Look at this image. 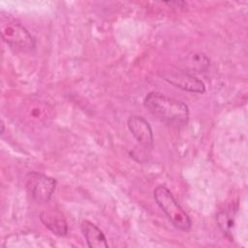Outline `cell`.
I'll use <instances>...</instances> for the list:
<instances>
[{
	"instance_id": "obj_1",
	"label": "cell",
	"mask_w": 248,
	"mask_h": 248,
	"mask_svg": "<svg viewBox=\"0 0 248 248\" xmlns=\"http://www.w3.org/2000/svg\"><path fill=\"white\" fill-rule=\"evenodd\" d=\"M143 105L156 118L168 125L182 127L188 123L189 108L180 100L160 92H150L146 95Z\"/></svg>"
},
{
	"instance_id": "obj_2",
	"label": "cell",
	"mask_w": 248,
	"mask_h": 248,
	"mask_svg": "<svg viewBox=\"0 0 248 248\" xmlns=\"http://www.w3.org/2000/svg\"><path fill=\"white\" fill-rule=\"evenodd\" d=\"M153 196L156 203L164 211L168 219L175 228L184 232L191 229V218L178 204L171 192L166 186H157L153 192Z\"/></svg>"
},
{
	"instance_id": "obj_3",
	"label": "cell",
	"mask_w": 248,
	"mask_h": 248,
	"mask_svg": "<svg viewBox=\"0 0 248 248\" xmlns=\"http://www.w3.org/2000/svg\"><path fill=\"white\" fill-rule=\"evenodd\" d=\"M1 36L9 46L22 51H31L36 46L35 39L28 30L15 20L7 19V21H2Z\"/></svg>"
},
{
	"instance_id": "obj_4",
	"label": "cell",
	"mask_w": 248,
	"mask_h": 248,
	"mask_svg": "<svg viewBox=\"0 0 248 248\" xmlns=\"http://www.w3.org/2000/svg\"><path fill=\"white\" fill-rule=\"evenodd\" d=\"M24 185L32 199L38 203L47 202L56 187V180L46 174L31 171L26 174Z\"/></svg>"
},
{
	"instance_id": "obj_5",
	"label": "cell",
	"mask_w": 248,
	"mask_h": 248,
	"mask_svg": "<svg viewBox=\"0 0 248 248\" xmlns=\"http://www.w3.org/2000/svg\"><path fill=\"white\" fill-rule=\"evenodd\" d=\"M163 78L175 87L193 93H203L205 85L203 81L196 78L186 70L170 71L163 74Z\"/></svg>"
},
{
	"instance_id": "obj_6",
	"label": "cell",
	"mask_w": 248,
	"mask_h": 248,
	"mask_svg": "<svg viewBox=\"0 0 248 248\" xmlns=\"http://www.w3.org/2000/svg\"><path fill=\"white\" fill-rule=\"evenodd\" d=\"M128 128L137 140V141L144 148L151 149L153 147V132L148 121L140 115H131L127 121Z\"/></svg>"
},
{
	"instance_id": "obj_7",
	"label": "cell",
	"mask_w": 248,
	"mask_h": 248,
	"mask_svg": "<svg viewBox=\"0 0 248 248\" xmlns=\"http://www.w3.org/2000/svg\"><path fill=\"white\" fill-rule=\"evenodd\" d=\"M40 219L43 224L52 233L60 236H64L68 232L67 222L57 210H43L40 214Z\"/></svg>"
},
{
	"instance_id": "obj_8",
	"label": "cell",
	"mask_w": 248,
	"mask_h": 248,
	"mask_svg": "<svg viewBox=\"0 0 248 248\" xmlns=\"http://www.w3.org/2000/svg\"><path fill=\"white\" fill-rule=\"evenodd\" d=\"M80 229L83 236L87 242V245L91 248H102L108 247L106 236L103 232L92 222L83 220L80 224Z\"/></svg>"
},
{
	"instance_id": "obj_9",
	"label": "cell",
	"mask_w": 248,
	"mask_h": 248,
	"mask_svg": "<svg viewBox=\"0 0 248 248\" xmlns=\"http://www.w3.org/2000/svg\"><path fill=\"white\" fill-rule=\"evenodd\" d=\"M233 216L234 214L232 211H221L216 216V220L219 228L227 236H230L232 234V229L233 227V219H234Z\"/></svg>"
},
{
	"instance_id": "obj_10",
	"label": "cell",
	"mask_w": 248,
	"mask_h": 248,
	"mask_svg": "<svg viewBox=\"0 0 248 248\" xmlns=\"http://www.w3.org/2000/svg\"><path fill=\"white\" fill-rule=\"evenodd\" d=\"M188 65L191 69V71H197V72H203L207 70L209 66V60L204 54H194L189 58Z\"/></svg>"
}]
</instances>
